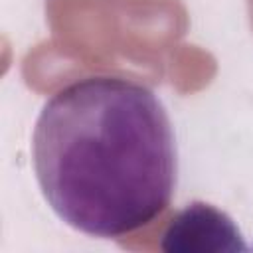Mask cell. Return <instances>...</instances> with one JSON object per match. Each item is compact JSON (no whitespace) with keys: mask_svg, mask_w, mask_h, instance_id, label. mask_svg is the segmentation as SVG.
Here are the masks:
<instances>
[{"mask_svg":"<svg viewBox=\"0 0 253 253\" xmlns=\"http://www.w3.org/2000/svg\"><path fill=\"white\" fill-rule=\"evenodd\" d=\"M32 166L49 210L71 229L115 239L172 202L178 146L158 95L128 77L91 75L40 109Z\"/></svg>","mask_w":253,"mask_h":253,"instance_id":"obj_1","label":"cell"},{"mask_svg":"<svg viewBox=\"0 0 253 253\" xmlns=\"http://www.w3.org/2000/svg\"><path fill=\"white\" fill-rule=\"evenodd\" d=\"M160 247L166 253H241L247 251L241 229L213 204H186L166 223Z\"/></svg>","mask_w":253,"mask_h":253,"instance_id":"obj_2","label":"cell"}]
</instances>
